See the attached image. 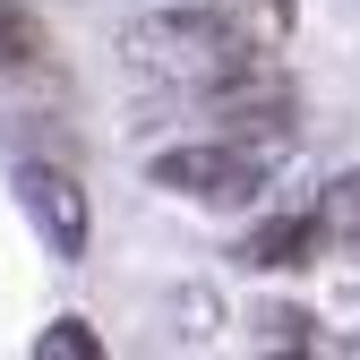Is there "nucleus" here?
<instances>
[{"instance_id":"obj_8","label":"nucleus","mask_w":360,"mask_h":360,"mask_svg":"<svg viewBox=\"0 0 360 360\" xmlns=\"http://www.w3.org/2000/svg\"><path fill=\"white\" fill-rule=\"evenodd\" d=\"M95 352H103V335L86 326V318H60V326L34 335V360H95Z\"/></svg>"},{"instance_id":"obj_3","label":"nucleus","mask_w":360,"mask_h":360,"mask_svg":"<svg viewBox=\"0 0 360 360\" xmlns=\"http://www.w3.org/2000/svg\"><path fill=\"white\" fill-rule=\"evenodd\" d=\"M18 206H26V223L43 232V249H52L60 266H77L86 257V240H95V198L77 189V172H60V163H18Z\"/></svg>"},{"instance_id":"obj_2","label":"nucleus","mask_w":360,"mask_h":360,"mask_svg":"<svg viewBox=\"0 0 360 360\" xmlns=\"http://www.w3.org/2000/svg\"><path fill=\"white\" fill-rule=\"evenodd\" d=\"M146 172H155V189H172V198L249 206L266 180L283 172V146H266V138H198V146H163Z\"/></svg>"},{"instance_id":"obj_4","label":"nucleus","mask_w":360,"mask_h":360,"mask_svg":"<svg viewBox=\"0 0 360 360\" xmlns=\"http://www.w3.org/2000/svg\"><path fill=\"white\" fill-rule=\"evenodd\" d=\"M326 257V240H318V214H266L257 232L240 240V266H266V275H292V266H318Z\"/></svg>"},{"instance_id":"obj_7","label":"nucleus","mask_w":360,"mask_h":360,"mask_svg":"<svg viewBox=\"0 0 360 360\" xmlns=\"http://www.w3.org/2000/svg\"><path fill=\"white\" fill-rule=\"evenodd\" d=\"M43 52H52V34H43V18H34V9H18V0H0V77L34 69Z\"/></svg>"},{"instance_id":"obj_1","label":"nucleus","mask_w":360,"mask_h":360,"mask_svg":"<svg viewBox=\"0 0 360 360\" xmlns=\"http://www.w3.org/2000/svg\"><path fill=\"white\" fill-rule=\"evenodd\" d=\"M240 60H249V43H232L206 9H155L120 34V69L155 95H214Z\"/></svg>"},{"instance_id":"obj_9","label":"nucleus","mask_w":360,"mask_h":360,"mask_svg":"<svg viewBox=\"0 0 360 360\" xmlns=\"http://www.w3.org/2000/svg\"><path fill=\"white\" fill-rule=\"evenodd\" d=\"M257 343H292V352H309V343H318V318H300V309H266V318H257Z\"/></svg>"},{"instance_id":"obj_6","label":"nucleus","mask_w":360,"mask_h":360,"mask_svg":"<svg viewBox=\"0 0 360 360\" xmlns=\"http://www.w3.org/2000/svg\"><path fill=\"white\" fill-rule=\"evenodd\" d=\"M309 214H318V240H326L335 257H352V266H360V172H335L326 189H318V206H309Z\"/></svg>"},{"instance_id":"obj_5","label":"nucleus","mask_w":360,"mask_h":360,"mask_svg":"<svg viewBox=\"0 0 360 360\" xmlns=\"http://www.w3.org/2000/svg\"><path fill=\"white\" fill-rule=\"evenodd\" d=\"M206 18L232 43H249V52H283L300 26V0H206Z\"/></svg>"}]
</instances>
